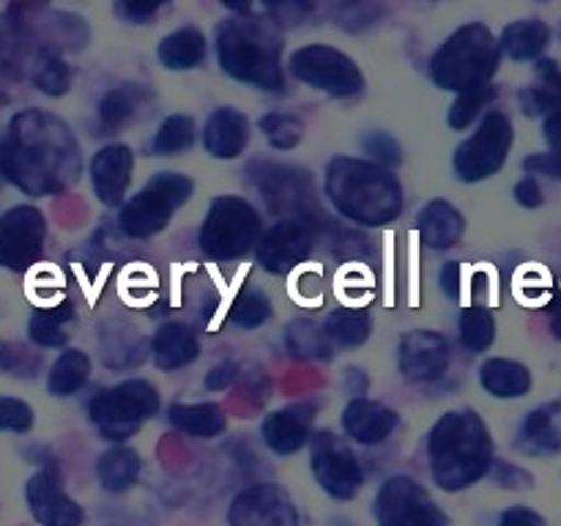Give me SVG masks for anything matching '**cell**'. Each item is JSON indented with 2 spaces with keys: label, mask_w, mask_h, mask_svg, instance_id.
Returning <instances> with one entry per match:
<instances>
[{
  "label": "cell",
  "mask_w": 561,
  "mask_h": 526,
  "mask_svg": "<svg viewBox=\"0 0 561 526\" xmlns=\"http://www.w3.org/2000/svg\"><path fill=\"white\" fill-rule=\"evenodd\" d=\"M80 148L58 115L22 110L0 142V173L27 195H55L80 175Z\"/></svg>",
  "instance_id": "cell-1"
},
{
  "label": "cell",
  "mask_w": 561,
  "mask_h": 526,
  "mask_svg": "<svg viewBox=\"0 0 561 526\" xmlns=\"http://www.w3.org/2000/svg\"><path fill=\"white\" fill-rule=\"evenodd\" d=\"M433 480L444 491H463L488 474L493 442L477 411H447L427 438Z\"/></svg>",
  "instance_id": "cell-2"
},
{
  "label": "cell",
  "mask_w": 561,
  "mask_h": 526,
  "mask_svg": "<svg viewBox=\"0 0 561 526\" xmlns=\"http://www.w3.org/2000/svg\"><path fill=\"white\" fill-rule=\"evenodd\" d=\"M217 60L233 80L263 91H283V36L272 20L230 16L217 31Z\"/></svg>",
  "instance_id": "cell-3"
},
{
  "label": "cell",
  "mask_w": 561,
  "mask_h": 526,
  "mask_svg": "<svg viewBox=\"0 0 561 526\" xmlns=\"http://www.w3.org/2000/svg\"><path fill=\"white\" fill-rule=\"evenodd\" d=\"M327 195L345 219L387 225L403 211L400 181L387 168L354 157H337L327 170Z\"/></svg>",
  "instance_id": "cell-4"
},
{
  "label": "cell",
  "mask_w": 561,
  "mask_h": 526,
  "mask_svg": "<svg viewBox=\"0 0 561 526\" xmlns=\"http://www.w3.org/2000/svg\"><path fill=\"white\" fill-rule=\"evenodd\" d=\"M502 64V47L491 27L469 22L444 38L431 58V80L442 91L460 93L466 88L485 85Z\"/></svg>",
  "instance_id": "cell-5"
},
{
  "label": "cell",
  "mask_w": 561,
  "mask_h": 526,
  "mask_svg": "<svg viewBox=\"0 0 561 526\" xmlns=\"http://www.w3.org/2000/svg\"><path fill=\"white\" fill-rule=\"evenodd\" d=\"M261 241V217L247 201L222 195L211 203L201 228V250L214 261L241 258Z\"/></svg>",
  "instance_id": "cell-6"
},
{
  "label": "cell",
  "mask_w": 561,
  "mask_h": 526,
  "mask_svg": "<svg viewBox=\"0 0 561 526\" xmlns=\"http://www.w3.org/2000/svg\"><path fill=\"white\" fill-rule=\"evenodd\" d=\"M159 409L157 389L148 381H124L104 389L91 400V420L104 438L126 442L140 431L146 420H151Z\"/></svg>",
  "instance_id": "cell-7"
},
{
  "label": "cell",
  "mask_w": 561,
  "mask_h": 526,
  "mask_svg": "<svg viewBox=\"0 0 561 526\" xmlns=\"http://www.w3.org/2000/svg\"><path fill=\"white\" fill-rule=\"evenodd\" d=\"M290 71L299 82L334 99H351L365 91V75L356 60L332 44L299 47L290 55Z\"/></svg>",
  "instance_id": "cell-8"
},
{
  "label": "cell",
  "mask_w": 561,
  "mask_h": 526,
  "mask_svg": "<svg viewBox=\"0 0 561 526\" xmlns=\"http://www.w3.org/2000/svg\"><path fill=\"white\" fill-rule=\"evenodd\" d=\"M192 195V181L181 173H157L126 206L121 208V228L135 239L168 228L170 217Z\"/></svg>",
  "instance_id": "cell-9"
},
{
  "label": "cell",
  "mask_w": 561,
  "mask_h": 526,
  "mask_svg": "<svg viewBox=\"0 0 561 526\" xmlns=\"http://www.w3.org/2000/svg\"><path fill=\"white\" fill-rule=\"evenodd\" d=\"M513 140V121L499 113V110H491L482 118V124L477 126L474 135L460 142L458 151H455V173H458V179L477 184V181L496 175L507 162Z\"/></svg>",
  "instance_id": "cell-10"
},
{
  "label": "cell",
  "mask_w": 561,
  "mask_h": 526,
  "mask_svg": "<svg viewBox=\"0 0 561 526\" xmlns=\"http://www.w3.org/2000/svg\"><path fill=\"white\" fill-rule=\"evenodd\" d=\"M376 515L381 526H449V518L431 493L411 477L383 482L376 499Z\"/></svg>",
  "instance_id": "cell-11"
},
{
  "label": "cell",
  "mask_w": 561,
  "mask_h": 526,
  "mask_svg": "<svg viewBox=\"0 0 561 526\" xmlns=\"http://www.w3.org/2000/svg\"><path fill=\"white\" fill-rule=\"evenodd\" d=\"M312 471L318 485L334 499H354L365 482L356 455L345 447L343 438L329 431L316 433L312 438Z\"/></svg>",
  "instance_id": "cell-12"
},
{
  "label": "cell",
  "mask_w": 561,
  "mask_h": 526,
  "mask_svg": "<svg viewBox=\"0 0 561 526\" xmlns=\"http://www.w3.org/2000/svg\"><path fill=\"white\" fill-rule=\"evenodd\" d=\"M47 222L33 206H14L0 217V266L25 272L38 261Z\"/></svg>",
  "instance_id": "cell-13"
},
{
  "label": "cell",
  "mask_w": 561,
  "mask_h": 526,
  "mask_svg": "<svg viewBox=\"0 0 561 526\" xmlns=\"http://www.w3.org/2000/svg\"><path fill=\"white\" fill-rule=\"evenodd\" d=\"M230 526H301L296 504L279 485L244 488L228 513Z\"/></svg>",
  "instance_id": "cell-14"
},
{
  "label": "cell",
  "mask_w": 561,
  "mask_h": 526,
  "mask_svg": "<svg viewBox=\"0 0 561 526\" xmlns=\"http://www.w3.org/2000/svg\"><path fill=\"white\" fill-rule=\"evenodd\" d=\"M255 186L263 192L274 214H288V219H307L305 211L312 206V181L305 170L261 164Z\"/></svg>",
  "instance_id": "cell-15"
},
{
  "label": "cell",
  "mask_w": 561,
  "mask_h": 526,
  "mask_svg": "<svg viewBox=\"0 0 561 526\" xmlns=\"http://www.w3.org/2000/svg\"><path fill=\"white\" fill-rule=\"evenodd\" d=\"M312 250V228L307 219H283L257 244V263L268 274H285Z\"/></svg>",
  "instance_id": "cell-16"
},
{
  "label": "cell",
  "mask_w": 561,
  "mask_h": 526,
  "mask_svg": "<svg viewBox=\"0 0 561 526\" xmlns=\"http://www.w3.org/2000/svg\"><path fill=\"white\" fill-rule=\"evenodd\" d=\"M27 507H31L33 518L42 526H80L82 524V507L75 499L66 496L60 477L55 469L36 471L27 480L25 488Z\"/></svg>",
  "instance_id": "cell-17"
},
{
  "label": "cell",
  "mask_w": 561,
  "mask_h": 526,
  "mask_svg": "<svg viewBox=\"0 0 561 526\" xmlns=\"http://www.w3.org/2000/svg\"><path fill=\"white\" fill-rule=\"evenodd\" d=\"M449 367V343L431 329H414L400 340V370L409 381H436Z\"/></svg>",
  "instance_id": "cell-18"
},
{
  "label": "cell",
  "mask_w": 561,
  "mask_h": 526,
  "mask_svg": "<svg viewBox=\"0 0 561 526\" xmlns=\"http://www.w3.org/2000/svg\"><path fill=\"white\" fill-rule=\"evenodd\" d=\"M131 168H135V157H131L129 146L113 142V146H104L102 151H96L91 162V181L99 201L107 203V206H118L131 181Z\"/></svg>",
  "instance_id": "cell-19"
},
{
  "label": "cell",
  "mask_w": 561,
  "mask_h": 526,
  "mask_svg": "<svg viewBox=\"0 0 561 526\" xmlns=\"http://www.w3.org/2000/svg\"><path fill=\"white\" fill-rule=\"evenodd\" d=\"M312 414H316L312 405H288V409L274 411L263 422V442L277 455L299 453L310 438Z\"/></svg>",
  "instance_id": "cell-20"
},
{
  "label": "cell",
  "mask_w": 561,
  "mask_h": 526,
  "mask_svg": "<svg viewBox=\"0 0 561 526\" xmlns=\"http://www.w3.org/2000/svg\"><path fill=\"white\" fill-rule=\"evenodd\" d=\"M394 425H398V414L378 400L356 398L343 411L345 433L359 444L383 442L394 431Z\"/></svg>",
  "instance_id": "cell-21"
},
{
  "label": "cell",
  "mask_w": 561,
  "mask_h": 526,
  "mask_svg": "<svg viewBox=\"0 0 561 526\" xmlns=\"http://www.w3.org/2000/svg\"><path fill=\"white\" fill-rule=\"evenodd\" d=\"M250 140V121L244 113L233 107H219L208 115L206 129H203V142L206 151L217 159L239 157Z\"/></svg>",
  "instance_id": "cell-22"
},
{
  "label": "cell",
  "mask_w": 561,
  "mask_h": 526,
  "mask_svg": "<svg viewBox=\"0 0 561 526\" xmlns=\"http://www.w3.org/2000/svg\"><path fill=\"white\" fill-rule=\"evenodd\" d=\"M515 447L526 455H548L561 449V403H548L531 411L520 425Z\"/></svg>",
  "instance_id": "cell-23"
},
{
  "label": "cell",
  "mask_w": 561,
  "mask_h": 526,
  "mask_svg": "<svg viewBox=\"0 0 561 526\" xmlns=\"http://www.w3.org/2000/svg\"><path fill=\"white\" fill-rule=\"evenodd\" d=\"M420 239L433 250H447L463 236V214L447 201H431L416 217Z\"/></svg>",
  "instance_id": "cell-24"
},
{
  "label": "cell",
  "mask_w": 561,
  "mask_h": 526,
  "mask_svg": "<svg viewBox=\"0 0 561 526\" xmlns=\"http://www.w3.org/2000/svg\"><path fill=\"white\" fill-rule=\"evenodd\" d=\"M551 44V27L548 22L529 16V20L510 22L502 31L499 47L513 60H540Z\"/></svg>",
  "instance_id": "cell-25"
},
{
  "label": "cell",
  "mask_w": 561,
  "mask_h": 526,
  "mask_svg": "<svg viewBox=\"0 0 561 526\" xmlns=\"http://www.w3.org/2000/svg\"><path fill=\"white\" fill-rule=\"evenodd\" d=\"M526 115H551L561 110V66L553 58H540L535 66V85L520 91Z\"/></svg>",
  "instance_id": "cell-26"
},
{
  "label": "cell",
  "mask_w": 561,
  "mask_h": 526,
  "mask_svg": "<svg viewBox=\"0 0 561 526\" xmlns=\"http://www.w3.org/2000/svg\"><path fill=\"white\" fill-rule=\"evenodd\" d=\"M208 42L197 27H179L159 42V64L170 71H190L206 60Z\"/></svg>",
  "instance_id": "cell-27"
},
{
  "label": "cell",
  "mask_w": 561,
  "mask_h": 526,
  "mask_svg": "<svg viewBox=\"0 0 561 526\" xmlns=\"http://www.w3.org/2000/svg\"><path fill=\"white\" fill-rule=\"evenodd\" d=\"M201 345H197L195 332L186 323H164L153 338V362L162 370H179L190 362L197 359Z\"/></svg>",
  "instance_id": "cell-28"
},
{
  "label": "cell",
  "mask_w": 561,
  "mask_h": 526,
  "mask_svg": "<svg viewBox=\"0 0 561 526\" xmlns=\"http://www.w3.org/2000/svg\"><path fill=\"white\" fill-rule=\"evenodd\" d=\"M480 384L493 398H524L531 389L529 367L515 359H488L480 370Z\"/></svg>",
  "instance_id": "cell-29"
},
{
  "label": "cell",
  "mask_w": 561,
  "mask_h": 526,
  "mask_svg": "<svg viewBox=\"0 0 561 526\" xmlns=\"http://www.w3.org/2000/svg\"><path fill=\"white\" fill-rule=\"evenodd\" d=\"M168 416L179 431L197 438H214L225 431V414L214 403H175L170 405Z\"/></svg>",
  "instance_id": "cell-30"
},
{
  "label": "cell",
  "mask_w": 561,
  "mask_h": 526,
  "mask_svg": "<svg viewBox=\"0 0 561 526\" xmlns=\"http://www.w3.org/2000/svg\"><path fill=\"white\" fill-rule=\"evenodd\" d=\"M99 480L107 491L124 493L129 491L131 485L140 477V455L129 447H113L99 458Z\"/></svg>",
  "instance_id": "cell-31"
},
{
  "label": "cell",
  "mask_w": 561,
  "mask_h": 526,
  "mask_svg": "<svg viewBox=\"0 0 561 526\" xmlns=\"http://www.w3.org/2000/svg\"><path fill=\"white\" fill-rule=\"evenodd\" d=\"M88 373H91V359H88L85 351H64L49 370V392L58 395V398H69L88 381Z\"/></svg>",
  "instance_id": "cell-32"
},
{
  "label": "cell",
  "mask_w": 561,
  "mask_h": 526,
  "mask_svg": "<svg viewBox=\"0 0 561 526\" xmlns=\"http://www.w3.org/2000/svg\"><path fill=\"white\" fill-rule=\"evenodd\" d=\"M370 312L365 310H348V307H340L323 323V332L327 338H332L340 345H362L370 338Z\"/></svg>",
  "instance_id": "cell-33"
},
{
  "label": "cell",
  "mask_w": 561,
  "mask_h": 526,
  "mask_svg": "<svg viewBox=\"0 0 561 526\" xmlns=\"http://www.w3.org/2000/svg\"><path fill=\"white\" fill-rule=\"evenodd\" d=\"M496 99V88L491 85V82H485V85H474V88H466V91L455 93V102L449 104V126L453 129H466V126H471L477 121V115L482 113V110L488 107V104Z\"/></svg>",
  "instance_id": "cell-34"
},
{
  "label": "cell",
  "mask_w": 561,
  "mask_h": 526,
  "mask_svg": "<svg viewBox=\"0 0 561 526\" xmlns=\"http://www.w3.org/2000/svg\"><path fill=\"white\" fill-rule=\"evenodd\" d=\"M33 82L47 96H64L71 88V66L60 58V53L42 49L36 60V71H33Z\"/></svg>",
  "instance_id": "cell-35"
},
{
  "label": "cell",
  "mask_w": 561,
  "mask_h": 526,
  "mask_svg": "<svg viewBox=\"0 0 561 526\" xmlns=\"http://www.w3.org/2000/svg\"><path fill=\"white\" fill-rule=\"evenodd\" d=\"M460 340L469 351H485L491 348L496 340V321L488 307H466L460 316Z\"/></svg>",
  "instance_id": "cell-36"
},
{
  "label": "cell",
  "mask_w": 561,
  "mask_h": 526,
  "mask_svg": "<svg viewBox=\"0 0 561 526\" xmlns=\"http://www.w3.org/2000/svg\"><path fill=\"white\" fill-rule=\"evenodd\" d=\"M71 318V305L64 301V305L53 307V310H36L31 316V338L36 340L38 345H47V348H58V345L66 343L64 323Z\"/></svg>",
  "instance_id": "cell-37"
},
{
  "label": "cell",
  "mask_w": 561,
  "mask_h": 526,
  "mask_svg": "<svg viewBox=\"0 0 561 526\" xmlns=\"http://www.w3.org/2000/svg\"><path fill=\"white\" fill-rule=\"evenodd\" d=\"M192 142H195V121L190 115H170L153 137V151L170 157V153L186 151Z\"/></svg>",
  "instance_id": "cell-38"
},
{
  "label": "cell",
  "mask_w": 561,
  "mask_h": 526,
  "mask_svg": "<svg viewBox=\"0 0 561 526\" xmlns=\"http://www.w3.org/2000/svg\"><path fill=\"white\" fill-rule=\"evenodd\" d=\"M137 107V96L131 88H113L99 102V121L107 132H118L126 121H131Z\"/></svg>",
  "instance_id": "cell-39"
},
{
  "label": "cell",
  "mask_w": 561,
  "mask_h": 526,
  "mask_svg": "<svg viewBox=\"0 0 561 526\" xmlns=\"http://www.w3.org/2000/svg\"><path fill=\"white\" fill-rule=\"evenodd\" d=\"M261 129L277 151H290V148L299 146L301 137H305V126H301V121L285 113L263 115Z\"/></svg>",
  "instance_id": "cell-40"
},
{
  "label": "cell",
  "mask_w": 561,
  "mask_h": 526,
  "mask_svg": "<svg viewBox=\"0 0 561 526\" xmlns=\"http://www.w3.org/2000/svg\"><path fill=\"white\" fill-rule=\"evenodd\" d=\"M288 348L299 356H329L327 332L312 321H294L288 327Z\"/></svg>",
  "instance_id": "cell-41"
},
{
  "label": "cell",
  "mask_w": 561,
  "mask_h": 526,
  "mask_svg": "<svg viewBox=\"0 0 561 526\" xmlns=\"http://www.w3.org/2000/svg\"><path fill=\"white\" fill-rule=\"evenodd\" d=\"M268 312H272V301H268L261 290L250 288L236 299L233 321L239 323V327L252 329V327H261V323L268 318Z\"/></svg>",
  "instance_id": "cell-42"
},
{
  "label": "cell",
  "mask_w": 561,
  "mask_h": 526,
  "mask_svg": "<svg viewBox=\"0 0 561 526\" xmlns=\"http://www.w3.org/2000/svg\"><path fill=\"white\" fill-rule=\"evenodd\" d=\"M38 367V356L31 354L25 345L3 343L0 340V370L11 373V376H33Z\"/></svg>",
  "instance_id": "cell-43"
},
{
  "label": "cell",
  "mask_w": 561,
  "mask_h": 526,
  "mask_svg": "<svg viewBox=\"0 0 561 526\" xmlns=\"http://www.w3.org/2000/svg\"><path fill=\"white\" fill-rule=\"evenodd\" d=\"M33 425V409L20 398L0 395V431L25 433Z\"/></svg>",
  "instance_id": "cell-44"
},
{
  "label": "cell",
  "mask_w": 561,
  "mask_h": 526,
  "mask_svg": "<svg viewBox=\"0 0 561 526\" xmlns=\"http://www.w3.org/2000/svg\"><path fill=\"white\" fill-rule=\"evenodd\" d=\"M47 5L49 0H11L5 11V25L14 33H27Z\"/></svg>",
  "instance_id": "cell-45"
},
{
  "label": "cell",
  "mask_w": 561,
  "mask_h": 526,
  "mask_svg": "<svg viewBox=\"0 0 561 526\" xmlns=\"http://www.w3.org/2000/svg\"><path fill=\"white\" fill-rule=\"evenodd\" d=\"M268 16H272L274 25H296V22L307 20V14L312 11L316 0H263Z\"/></svg>",
  "instance_id": "cell-46"
},
{
  "label": "cell",
  "mask_w": 561,
  "mask_h": 526,
  "mask_svg": "<svg viewBox=\"0 0 561 526\" xmlns=\"http://www.w3.org/2000/svg\"><path fill=\"white\" fill-rule=\"evenodd\" d=\"M365 148L367 153H373V157L383 164H400V159H403L400 142L394 140L389 132H370V135L365 137Z\"/></svg>",
  "instance_id": "cell-47"
},
{
  "label": "cell",
  "mask_w": 561,
  "mask_h": 526,
  "mask_svg": "<svg viewBox=\"0 0 561 526\" xmlns=\"http://www.w3.org/2000/svg\"><path fill=\"white\" fill-rule=\"evenodd\" d=\"M168 3L170 0H115V11L129 22H148Z\"/></svg>",
  "instance_id": "cell-48"
},
{
  "label": "cell",
  "mask_w": 561,
  "mask_h": 526,
  "mask_svg": "<svg viewBox=\"0 0 561 526\" xmlns=\"http://www.w3.org/2000/svg\"><path fill=\"white\" fill-rule=\"evenodd\" d=\"M524 168L531 175H548V179H561V157L557 153H531L524 159Z\"/></svg>",
  "instance_id": "cell-49"
},
{
  "label": "cell",
  "mask_w": 561,
  "mask_h": 526,
  "mask_svg": "<svg viewBox=\"0 0 561 526\" xmlns=\"http://www.w3.org/2000/svg\"><path fill=\"white\" fill-rule=\"evenodd\" d=\"M515 201L526 208L542 206V190L535 181V175H526V179H520L518 184H515Z\"/></svg>",
  "instance_id": "cell-50"
},
{
  "label": "cell",
  "mask_w": 561,
  "mask_h": 526,
  "mask_svg": "<svg viewBox=\"0 0 561 526\" xmlns=\"http://www.w3.org/2000/svg\"><path fill=\"white\" fill-rule=\"evenodd\" d=\"M499 526H546V521H542L540 513L529 507H510L504 510Z\"/></svg>",
  "instance_id": "cell-51"
},
{
  "label": "cell",
  "mask_w": 561,
  "mask_h": 526,
  "mask_svg": "<svg viewBox=\"0 0 561 526\" xmlns=\"http://www.w3.org/2000/svg\"><path fill=\"white\" fill-rule=\"evenodd\" d=\"M233 378H236V365L225 362V365H217L214 370H208L206 387L214 389V392H219V389L230 387V381H233Z\"/></svg>",
  "instance_id": "cell-52"
},
{
  "label": "cell",
  "mask_w": 561,
  "mask_h": 526,
  "mask_svg": "<svg viewBox=\"0 0 561 526\" xmlns=\"http://www.w3.org/2000/svg\"><path fill=\"white\" fill-rule=\"evenodd\" d=\"M542 132H546V140H548V148H551V153L561 157V110L546 115V126H542Z\"/></svg>",
  "instance_id": "cell-53"
},
{
  "label": "cell",
  "mask_w": 561,
  "mask_h": 526,
  "mask_svg": "<svg viewBox=\"0 0 561 526\" xmlns=\"http://www.w3.org/2000/svg\"><path fill=\"white\" fill-rule=\"evenodd\" d=\"M442 288L449 299H458L460 294V263H447L442 272Z\"/></svg>",
  "instance_id": "cell-54"
},
{
  "label": "cell",
  "mask_w": 561,
  "mask_h": 526,
  "mask_svg": "<svg viewBox=\"0 0 561 526\" xmlns=\"http://www.w3.org/2000/svg\"><path fill=\"white\" fill-rule=\"evenodd\" d=\"M228 11H233V16H250L252 14V0H219Z\"/></svg>",
  "instance_id": "cell-55"
},
{
  "label": "cell",
  "mask_w": 561,
  "mask_h": 526,
  "mask_svg": "<svg viewBox=\"0 0 561 526\" xmlns=\"http://www.w3.org/2000/svg\"><path fill=\"white\" fill-rule=\"evenodd\" d=\"M551 332H553V338H559V340H561V305L557 307V310H553V318H551Z\"/></svg>",
  "instance_id": "cell-56"
},
{
  "label": "cell",
  "mask_w": 561,
  "mask_h": 526,
  "mask_svg": "<svg viewBox=\"0 0 561 526\" xmlns=\"http://www.w3.org/2000/svg\"><path fill=\"white\" fill-rule=\"evenodd\" d=\"M3 47H5V25L0 22V49H3Z\"/></svg>",
  "instance_id": "cell-57"
},
{
  "label": "cell",
  "mask_w": 561,
  "mask_h": 526,
  "mask_svg": "<svg viewBox=\"0 0 561 526\" xmlns=\"http://www.w3.org/2000/svg\"><path fill=\"white\" fill-rule=\"evenodd\" d=\"M537 3H546V0H537Z\"/></svg>",
  "instance_id": "cell-58"
}]
</instances>
